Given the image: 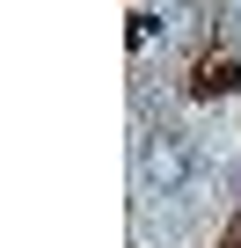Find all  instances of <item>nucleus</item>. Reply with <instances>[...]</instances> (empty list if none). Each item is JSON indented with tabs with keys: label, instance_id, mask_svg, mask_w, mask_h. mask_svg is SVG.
<instances>
[{
	"label": "nucleus",
	"instance_id": "obj_1",
	"mask_svg": "<svg viewBox=\"0 0 241 248\" xmlns=\"http://www.w3.org/2000/svg\"><path fill=\"white\" fill-rule=\"evenodd\" d=\"M132 175H139V204H183V197H205V154L190 132H168V124H146L139 132V154H132Z\"/></svg>",
	"mask_w": 241,
	"mask_h": 248
},
{
	"label": "nucleus",
	"instance_id": "obj_2",
	"mask_svg": "<svg viewBox=\"0 0 241 248\" xmlns=\"http://www.w3.org/2000/svg\"><path fill=\"white\" fill-rule=\"evenodd\" d=\"M234 80H241L234 66H205V88H197V95H234Z\"/></svg>",
	"mask_w": 241,
	"mask_h": 248
},
{
	"label": "nucleus",
	"instance_id": "obj_3",
	"mask_svg": "<svg viewBox=\"0 0 241 248\" xmlns=\"http://www.w3.org/2000/svg\"><path fill=\"white\" fill-rule=\"evenodd\" d=\"M234 44H241V0H234Z\"/></svg>",
	"mask_w": 241,
	"mask_h": 248
}]
</instances>
